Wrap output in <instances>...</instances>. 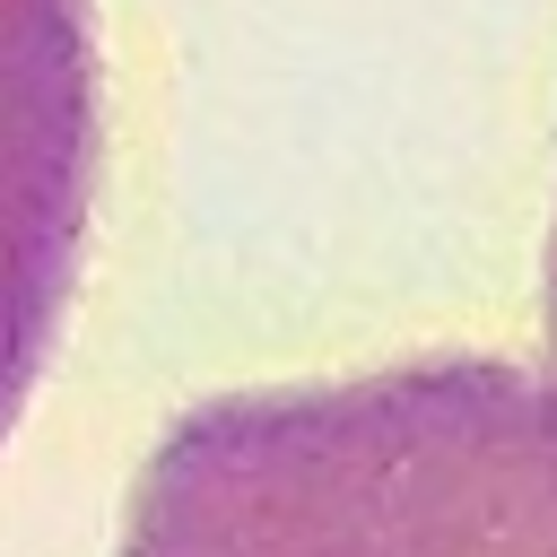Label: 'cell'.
Instances as JSON below:
<instances>
[{
  "instance_id": "obj_1",
  "label": "cell",
  "mask_w": 557,
  "mask_h": 557,
  "mask_svg": "<svg viewBox=\"0 0 557 557\" xmlns=\"http://www.w3.org/2000/svg\"><path fill=\"white\" fill-rule=\"evenodd\" d=\"M122 557H557V374L426 357L200 400Z\"/></svg>"
},
{
  "instance_id": "obj_2",
  "label": "cell",
  "mask_w": 557,
  "mask_h": 557,
  "mask_svg": "<svg viewBox=\"0 0 557 557\" xmlns=\"http://www.w3.org/2000/svg\"><path fill=\"white\" fill-rule=\"evenodd\" d=\"M96 200V26L87 0H0V435L17 426Z\"/></svg>"
},
{
  "instance_id": "obj_3",
  "label": "cell",
  "mask_w": 557,
  "mask_h": 557,
  "mask_svg": "<svg viewBox=\"0 0 557 557\" xmlns=\"http://www.w3.org/2000/svg\"><path fill=\"white\" fill-rule=\"evenodd\" d=\"M548 339H557V252H548Z\"/></svg>"
}]
</instances>
